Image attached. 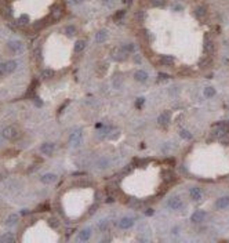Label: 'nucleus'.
I'll return each instance as SVG.
<instances>
[{
  "instance_id": "58836bf2",
  "label": "nucleus",
  "mask_w": 229,
  "mask_h": 243,
  "mask_svg": "<svg viewBox=\"0 0 229 243\" xmlns=\"http://www.w3.org/2000/svg\"><path fill=\"white\" fill-rule=\"evenodd\" d=\"M144 102H145V98H142V97H140L137 100V102H135V107L137 108H141L142 105H144Z\"/></svg>"
},
{
  "instance_id": "6ab92c4d",
  "label": "nucleus",
  "mask_w": 229,
  "mask_h": 243,
  "mask_svg": "<svg viewBox=\"0 0 229 243\" xmlns=\"http://www.w3.org/2000/svg\"><path fill=\"white\" fill-rule=\"evenodd\" d=\"M18 220H20V215H18V214L8 215L7 221H6V225H8V227H12V225H15V224L18 223Z\"/></svg>"
},
{
  "instance_id": "6e6552de",
  "label": "nucleus",
  "mask_w": 229,
  "mask_h": 243,
  "mask_svg": "<svg viewBox=\"0 0 229 243\" xmlns=\"http://www.w3.org/2000/svg\"><path fill=\"white\" fill-rule=\"evenodd\" d=\"M228 206H229V196H222V198L217 199V202H215V207L220 209V210L228 207Z\"/></svg>"
},
{
  "instance_id": "ddd939ff",
  "label": "nucleus",
  "mask_w": 229,
  "mask_h": 243,
  "mask_svg": "<svg viewBox=\"0 0 229 243\" xmlns=\"http://www.w3.org/2000/svg\"><path fill=\"white\" fill-rule=\"evenodd\" d=\"M90 236H91V229H90V228H87V229H83V231L79 234V236H77V240L86 242V240H89Z\"/></svg>"
},
{
  "instance_id": "a18cd8bd",
  "label": "nucleus",
  "mask_w": 229,
  "mask_h": 243,
  "mask_svg": "<svg viewBox=\"0 0 229 243\" xmlns=\"http://www.w3.org/2000/svg\"><path fill=\"white\" fill-rule=\"evenodd\" d=\"M35 104H36V105H39V107H41V101H39V100H37V98H36V100H35Z\"/></svg>"
},
{
  "instance_id": "f3484780",
  "label": "nucleus",
  "mask_w": 229,
  "mask_h": 243,
  "mask_svg": "<svg viewBox=\"0 0 229 243\" xmlns=\"http://www.w3.org/2000/svg\"><path fill=\"white\" fill-rule=\"evenodd\" d=\"M160 64L161 65H166V66L174 65V58L171 55H161L160 57Z\"/></svg>"
},
{
  "instance_id": "c85d7f7f",
  "label": "nucleus",
  "mask_w": 229,
  "mask_h": 243,
  "mask_svg": "<svg viewBox=\"0 0 229 243\" xmlns=\"http://www.w3.org/2000/svg\"><path fill=\"white\" fill-rule=\"evenodd\" d=\"M48 224H50V227H52V228H58V227H60V221H58V220H55V218H50V220H48Z\"/></svg>"
},
{
  "instance_id": "a211bd4d",
  "label": "nucleus",
  "mask_w": 229,
  "mask_h": 243,
  "mask_svg": "<svg viewBox=\"0 0 229 243\" xmlns=\"http://www.w3.org/2000/svg\"><path fill=\"white\" fill-rule=\"evenodd\" d=\"M201 189L200 188H192L190 189V196H192L193 200H200L201 199Z\"/></svg>"
},
{
  "instance_id": "b1692460",
  "label": "nucleus",
  "mask_w": 229,
  "mask_h": 243,
  "mask_svg": "<svg viewBox=\"0 0 229 243\" xmlns=\"http://www.w3.org/2000/svg\"><path fill=\"white\" fill-rule=\"evenodd\" d=\"M55 72L52 71V69H44V71L41 72V77H44V79H51L52 76H54Z\"/></svg>"
},
{
  "instance_id": "dca6fc26",
  "label": "nucleus",
  "mask_w": 229,
  "mask_h": 243,
  "mask_svg": "<svg viewBox=\"0 0 229 243\" xmlns=\"http://www.w3.org/2000/svg\"><path fill=\"white\" fill-rule=\"evenodd\" d=\"M106 39H108V32H106V31H100L98 33H95V42L97 43H104Z\"/></svg>"
},
{
  "instance_id": "412c9836",
  "label": "nucleus",
  "mask_w": 229,
  "mask_h": 243,
  "mask_svg": "<svg viewBox=\"0 0 229 243\" xmlns=\"http://www.w3.org/2000/svg\"><path fill=\"white\" fill-rule=\"evenodd\" d=\"M84 47H86V42L84 40H79V42H76V44H75V51L81 53L84 50Z\"/></svg>"
},
{
  "instance_id": "7c9ffc66",
  "label": "nucleus",
  "mask_w": 229,
  "mask_h": 243,
  "mask_svg": "<svg viewBox=\"0 0 229 243\" xmlns=\"http://www.w3.org/2000/svg\"><path fill=\"white\" fill-rule=\"evenodd\" d=\"M210 64H211V60H210V58H203V60L200 61V66H201V68H207Z\"/></svg>"
},
{
  "instance_id": "aec40b11",
  "label": "nucleus",
  "mask_w": 229,
  "mask_h": 243,
  "mask_svg": "<svg viewBox=\"0 0 229 243\" xmlns=\"http://www.w3.org/2000/svg\"><path fill=\"white\" fill-rule=\"evenodd\" d=\"M206 14H207V12H206V7H203V6H199V7L195 10V15H196L199 20H201Z\"/></svg>"
},
{
  "instance_id": "423d86ee",
  "label": "nucleus",
  "mask_w": 229,
  "mask_h": 243,
  "mask_svg": "<svg viewBox=\"0 0 229 243\" xmlns=\"http://www.w3.org/2000/svg\"><path fill=\"white\" fill-rule=\"evenodd\" d=\"M40 151H41V153H43V155L51 156L52 153H54V144H52V142H44L40 147Z\"/></svg>"
},
{
  "instance_id": "473e14b6",
  "label": "nucleus",
  "mask_w": 229,
  "mask_h": 243,
  "mask_svg": "<svg viewBox=\"0 0 229 243\" xmlns=\"http://www.w3.org/2000/svg\"><path fill=\"white\" fill-rule=\"evenodd\" d=\"M47 210H50V204L46 202V203H43V204H40L39 207H37V211H47Z\"/></svg>"
},
{
  "instance_id": "cd10ccee",
  "label": "nucleus",
  "mask_w": 229,
  "mask_h": 243,
  "mask_svg": "<svg viewBox=\"0 0 229 243\" xmlns=\"http://www.w3.org/2000/svg\"><path fill=\"white\" fill-rule=\"evenodd\" d=\"M135 20H137L138 22H144V20H145V12H144V11H137V12H135Z\"/></svg>"
},
{
  "instance_id": "72a5a7b5",
  "label": "nucleus",
  "mask_w": 229,
  "mask_h": 243,
  "mask_svg": "<svg viewBox=\"0 0 229 243\" xmlns=\"http://www.w3.org/2000/svg\"><path fill=\"white\" fill-rule=\"evenodd\" d=\"M61 15H62V11H61V10H55V11H52V14H51L52 20H58V18H61Z\"/></svg>"
},
{
  "instance_id": "37998d69",
  "label": "nucleus",
  "mask_w": 229,
  "mask_h": 243,
  "mask_svg": "<svg viewBox=\"0 0 229 243\" xmlns=\"http://www.w3.org/2000/svg\"><path fill=\"white\" fill-rule=\"evenodd\" d=\"M104 4H106V6H112V0H104Z\"/></svg>"
},
{
  "instance_id": "7ed1b4c3",
  "label": "nucleus",
  "mask_w": 229,
  "mask_h": 243,
  "mask_svg": "<svg viewBox=\"0 0 229 243\" xmlns=\"http://www.w3.org/2000/svg\"><path fill=\"white\" fill-rule=\"evenodd\" d=\"M7 47L10 48L12 53L20 54V53H22V50H24V44H22V42H20V40H11V42H8Z\"/></svg>"
},
{
  "instance_id": "c756f323",
  "label": "nucleus",
  "mask_w": 229,
  "mask_h": 243,
  "mask_svg": "<svg viewBox=\"0 0 229 243\" xmlns=\"http://www.w3.org/2000/svg\"><path fill=\"white\" fill-rule=\"evenodd\" d=\"M180 134H181V137H182V138H185V139H190V138H192V134H190L188 130H181V133H180Z\"/></svg>"
},
{
  "instance_id": "4468645a",
  "label": "nucleus",
  "mask_w": 229,
  "mask_h": 243,
  "mask_svg": "<svg viewBox=\"0 0 229 243\" xmlns=\"http://www.w3.org/2000/svg\"><path fill=\"white\" fill-rule=\"evenodd\" d=\"M57 180V175L55 174H51V173H48V174H44L43 177L40 178V181L43 184H51V182H54Z\"/></svg>"
},
{
  "instance_id": "f8f14e48",
  "label": "nucleus",
  "mask_w": 229,
  "mask_h": 243,
  "mask_svg": "<svg viewBox=\"0 0 229 243\" xmlns=\"http://www.w3.org/2000/svg\"><path fill=\"white\" fill-rule=\"evenodd\" d=\"M126 55H127V54H126L121 48H116V50L113 51L112 57H113V60H116V61H123L126 58Z\"/></svg>"
},
{
  "instance_id": "4be33fe9",
  "label": "nucleus",
  "mask_w": 229,
  "mask_h": 243,
  "mask_svg": "<svg viewBox=\"0 0 229 243\" xmlns=\"http://www.w3.org/2000/svg\"><path fill=\"white\" fill-rule=\"evenodd\" d=\"M204 51L206 53H211L214 51V43L211 42V40H206V43H204Z\"/></svg>"
},
{
  "instance_id": "2f4dec72",
  "label": "nucleus",
  "mask_w": 229,
  "mask_h": 243,
  "mask_svg": "<svg viewBox=\"0 0 229 243\" xmlns=\"http://www.w3.org/2000/svg\"><path fill=\"white\" fill-rule=\"evenodd\" d=\"M220 126L222 127V130L228 134L229 133V120H226V122H222V123H220Z\"/></svg>"
},
{
  "instance_id": "2eb2a0df",
  "label": "nucleus",
  "mask_w": 229,
  "mask_h": 243,
  "mask_svg": "<svg viewBox=\"0 0 229 243\" xmlns=\"http://www.w3.org/2000/svg\"><path fill=\"white\" fill-rule=\"evenodd\" d=\"M133 224H134L133 218H130V217H124V218H121V220H120L119 225H120V228L126 229V228H130L131 225H133Z\"/></svg>"
},
{
  "instance_id": "79ce46f5",
  "label": "nucleus",
  "mask_w": 229,
  "mask_h": 243,
  "mask_svg": "<svg viewBox=\"0 0 229 243\" xmlns=\"http://www.w3.org/2000/svg\"><path fill=\"white\" fill-rule=\"evenodd\" d=\"M145 214H146V215H152L153 214V210H152V209H148V210L145 211Z\"/></svg>"
},
{
  "instance_id": "39448f33",
  "label": "nucleus",
  "mask_w": 229,
  "mask_h": 243,
  "mask_svg": "<svg viewBox=\"0 0 229 243\" xmlns=\"http://www.w3.org/2000/svg\"><path fill=\"white\" fill-rule=\"evenodd\" d=\"M170 119H171V113H170L169 111H164V112H161L160 115H159L157 122H159L160 126H167V124L170 123Z\"/></svg>"
},
{
  "instance_id": "393cba45",
  "label": "nucleus",
  "mask_w": 229,
  "mask_h": 243,
  "mask_svg": "<svg viewBox=\"0 0 229 243\" xmlns=\"http://www.w3.org/2000/svg\"><path fill=\"white\" fill-rule=\"evenodd\" d=\"M204 96L207 97V98L215 96V90H214V87H206L204 88Z\"/></svg>"
},
{
  "instance_id": "c03bdc74",
  "label": "nucleus",
  "mask_w": 229,
  "mask_h": 243,
  "mask_svg": "<svg viewBox=\"0 0 229 243\" xmlns=\"http://www.w3.org/2000/svg\"><path fill=\"white\" fill-rule=\"evenodd\" d=\"M83 0H72V4H80Z\"/></svg>"
},
{
  "instance_id": "f03ea898",
  "label": "nucleus",
  "mask_w": 229,
  "mask_h": 243,
  "mask_svg": "<svg viewBox=\"0 0 229 243\" xmlns=\"http://www.w3.org/2000/svg\"><path fill=\"white\" fill-rule=\"evenodd\" d=\"M1 136H3L6 139H15L17 137L20 136V130H18L15 126H7V127L1 131Z\"/></svg>"
},
{
  "instance_id": "a878e982",
  "label": "nucleus",
  "mask_w": 229,
  "mask_h": 243,
  "mask_svg": "<svg viewBox=\"0 0 229 243\" xmlns=\"http://www.w3.org/2000/svg\"><path fill=\"white\" fill-rule=\"evenodd\" d=\"M28 21H29V18L24 14V15H21L20 18L17 20V24H18V25H26V24H28Z\"/></svg>"
},
{
  "instance_id": "20e7f679",
  "label": "nucleus",
  "mask_w": 229,
  "mask_h": 243,
  "mask_svg": "<svg viewBox=\"0 0 229 243\" xmlns=\"http://www.w3.org/2000/svg\"><path fill=\"white\" fill-rule=\"evenodd\" d=\"M167 206L170 209H173V210H178V209L182 207V200L180 196H171L167 202Z\"/></svg>"
},
{
  "instance_id": "0eeeda50",
  "label": "nucleus",
  "mask_w": 229,
  "mask_h": 243,
  "mask_svg": "<svg viewBox=\"0 0 229 243\" xmlns=\"http://www.w3.org/2000/svg\"><path fill=\"white\" fill-rule=\"evenodd\" d=\"M69 141L72 142L73 147H77V145H79V142L81 141V133H80V130L73 131L72 134H71V137H69Z\"/></svg>"
},
{
  "instance_id": "c9c22d12",
  "label": "nucleus",
  "mask_w": 229,
  "mask_h": 243,
  "mask_svg": "<svg viewBox=\"0 0 229 243\" xmlns=\"http://www.w3.org/2000/svg\"><path fill=\"white\" fill-rule=\"evenodd\" d=\"M130 206H131V207H134V209H141V207H142V203H141V202H138V200H134V202H131V203H130Z\"/></svg>"
},
{
  "instance_id": "4c0bfd02",
  "label": "nucleus",
  "mask_w": 229,
  "mask_h": 243,
  "mask_svg": "<svg viewBox=\"0 0 229 243\" xmlns=\"http://www.w3.org/2000/svg\"><path fill=\"white\" fill-rule=\"evenodd\" d=\"M169 77L170 76L167 75V73H159V75H157V80H167Z\"/></svg>"
},
{
  "instance_id": "ea45409f",
  "label": "nucleus",
  "mask_w": 229,
  "mask_h": 243,
  "mask_svg": "<svg viewBox=\"0 0 229 243\" xmlns=\"http://www.w3.org/2000/svg\"><path fill=\"white\" fill-rule=\"evenodd\" d=\"M106 228H108L106 223H104V221H102V223H100V229H101V231H104V229H106Z\"/></svg>"
},
{
  "instance_id": "bb28decb",
  "label": "nucleus",
  "mask_w": 229,
  "mask_h": 243,
  "mask_svg": "<svg viewBox=\"0 0 229 243\" xmlns=\"http://www.w3.org/2000/svg\"><path fill=\"white\" fill-rule=\"evenodd\" d=\"M150 4L155 7H163L166 4V0H150Z\"/></svg>"
},
{
  "instance_id": "f257e3e1",
  "label": "nucleus",
  "mask_w": 229,
  "mask_h": 243,
  "mask_svg": "<svg viewBox=\"0 0 229 243\" xmlns=\"http://www.w3.org/2000/svg\"><path fill=\"white\" fill-rule=\"evenodd\" d=\"M17 66H18V62H17V61H14V60L1 62V64H0V76L10 75V73H12V72L17 69Z\"/></svg>"
},
{
  "instance_id": "1a4fd4ad",
  "label": "nucleus",
  "mask_w": 229,
  "mask_h": 243,
  "mask_svg": "<svg viewBox=\"0 0 229 243\" xmlns=\"http://www.w3.org/2000/svg\"><path fill=\"white\" fill-rule=\"evenodd\" d=\"M204 217H206V213H204V211L197 210V211H195V213L192 214L190 220H192L193 223H201V221L204 220Z\"/></svg>"
},
{
  "instance_id": "9b49d317",
  "label": "nucleus",
  "mask_w": 229,
  "mask_h": 243,
  "mask_svg": "<svg viewBox=\"0 0 229 243\" xmlns=\"http://www.w3.org/2000/svg\"><path fill=\"white\" fill-rule=\"evenodd\" d=\"M134 79L137 80V82H141V83H144L148 80V73L145 71H137L134 73Z\"/></svg>"
},
{
  "instance_id": "5701e85b",
  "label": "nucleus",
  "mask_w": 229,
  "mask_h": 243,
  "mask_svg": "<svg viewBox=\"0 0 229 243\" xmlns=\"http://www.w3.org/2000/svg\"><path fill=\"white\" fill-rule=\"evenodd\" d=\"M121 50L126 53V54H129V53H133L134 50H135V46H134L133 43H129V44H124L123 47H121Z\"/></svg>"
},
{
  "instance_id": "e433bc0d",
  "label": "nucleus",
  "mask_w": 229,
  "mask_h": 243,
  "mask_svg": "<svg viewBox=\"0 0 229 243\" xmlns=\"http://www.w3.org/2000/svg\"><path fill=\"white\" fill-rule=\"evenodd\" d=\"M65 32L68 33V35H75V33H76V29H75V26H66Z\"/></svg>"
},
{
  "instance_id": "a19ab883",
  "label": "nucleus",
  "mask_w": 229,
  "mask_h": 243,
  "mask_svg": "<svg viewBox=\"0 0 229 243\" xmlns=\"http://www.w3.org/2000/svg\"><path fill=\"white\" fill-rule=\"evenodd\" d=\"M123 15H124V11H119L116 15H115V20H119V18H121Z\"/></svg>"
},
{
  "instance_id": "9d476101",
  "label": "nucleus",
  "mask_w": 229,
  "mask_h": 243,
  "mask_svg": "<svg viewBox=\"0 0 229 243\" xmlns=\"http://www.w3.org/2000/svg\"><path fill=\"white\" fill-rule=\"evenodd\" d=\"M15 242V236L10 234V232H6L0 236V243H14Z\"/></svg>"
},
{
  "instance_id": "f704fd0d",
  "label": "nucleus",
  "mask_w": 229,
  "mask_h": 243,
  "mask_svg": "<svg viewBox=\"0 0 229 243\" xmlns=\"http://www.w3.org/2000/svg\"><path fill=\"white\" fill-rule=\"evenodd\" d=\"M108 164H109V160H108V159H101L100 162H98V166H100L101 169L108 167Z\"/></svg>"
}]
</instances>
